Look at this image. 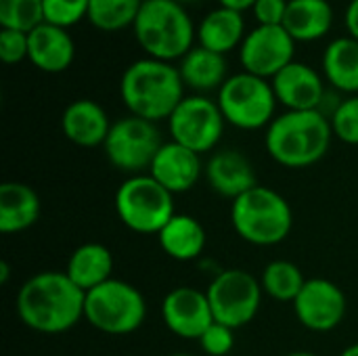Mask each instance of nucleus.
I'll return each mask as SVG.
<instances>
[{"label":"nucleus","mask_w":358,"mask_h":356,"mask_svg":"<svg viewBox=\"0 0 358 356\" xmlns=\"http://www.w3.org/2000/svg\"><path fill=\"white\" fill-rule=\"evenodd\" d=\"M344 23H346L348 36H352V38L358 40V0H350V4L346 6Z\"/></svg>","instance_id":"nucleus-35"},{"label":"nucleus","mask_w":358,"mask_h":356,"mask_svg":"<svg viewBox=\"0 0 358 356\" xmlns=\"http://www.w3.org/2000/svg\"><path fill=\"white\" fill-rule=\"evenodd\" d=\"M289 0H256L252 10L258 25H283Z\"/></svg>","instance_id":"nucleus-34"},{"label":"nucleus","mask_w":358,"mask_h":356,"mask_svg":"<svg viewBox=\"0 0 358 356\" xmlns=\"http://www.w3.org/2000/svg\"><path fill=\"white\" fill-rule=\"evenodd\" d=\"M147 174H151L172 195L187 193L203 174L201 155L174 141H168L159 147Z\"/></svg>","instance_id":"nucleus-16"},{"label":"nucleus","mask_w":358,"mask_h":356,"mask_svg":"<svg viewBox=\"0 0 358 356\" xmlns=\"http://www.w3.org/2000/svg\"><path fill=\"white\" fill-rule=\"evenodd\" d=\"M143 0H90L88 21L101 31H120L132 27Z\"/></svg>","instance_id":"nucleus-28"},{"label":"nucleus","mask_w":358,"mask_h":356,"mask_svg":"<svg viewBox=\"0 0 358 356\" xmlns=\"http://www.w3.org/2000/svg\"><path fill=\"white\" fill-rule=\"evenodd\" d=\"M292 306L302 327L317 334H327L344 321L348 300L338 283L315 277L306 279L302 292Z\"/></svg>","instance_id":"nucleus-13"},{"label":"nucleus","mask_w":358,"mask_h":356,"mask_svg":"<svg viewBox=\"0 0 358 356\" xmlns=\"http://www.w3.org/2000/svg\"><path fill=\"white\" fill-rule=\"evenodd\" d=\"M120 97L130 115L157 124L168 122L187 94L176 65L145 57L130 63L122 73Z\"/></svg>","instance_id":"nucleus-2"},{"label":"nucleus","mask_w":358,"mask_h":356,"mask_svg":"<svg viewBox=\"0 0 358 356\" xmlns=\"http://www.w3.org/2000/svg\"><path fill=\"white\" fill-rule=\"evenodd\" d=\"M245 38V19L241 10L218 6L210 10L197 25V44L214 52L227 55L241 46Z\"/></svg>","instance_id":"nucleus-23"},{"label":"nucleus","mask_w":358,"mask_h":356,"mask_svg":"<svg viewBox=\"0 0 358 356\" xmlns=\"http://www.w3.org/2000/svg\"><path fill=\"white\" fill-rule=\"evenodd\" d=\"M325 80L350 97L358 94V40L352 36L336 38L323 52Z\"/></svg>","instance_id":"nucleus-26"},{"label":"nucleus","mask_w":358,"mask_h":356,"mask_svg":"<svg viewBox=\"0 0 358 356\" xmlns=\"http://www.w3.org/2000/svg\"><path fill=\"white\" fill-rule=\"evenodd\" d=\"M214 321L233 327L235 332L250 325L262 304V285L243 269L220 271L206 290Z\"/></svg>","instance_id":"nucleus-9"},{"label":"nucleus","mask_w":358,"mask_h":356,"mask_svg":"<svg viewBox=\"0 0 358 356\" xmlns=\"http://www.w3.org/2000/svg\"><path fill=\"white\" fill-rule=\"evenodd\" d=\"M63 136L84 149L103 147L111 130L107 111L92 99H78L63 109L61 115Z\"/></svg>","instance_id":"nucleus-19"},{"label":"nucleus","mask_w":358,"mask_h":356,"mask_svg":"<svg viewBox=\"0 0 358 356\" xmlns=\"http://www.w3.org/2000/svg\"><path fill=\"white\" fill-rule=\"evenodd\" d=\"M8 277H10V266H8V262H0V283L2 285H6L8 283Z\"/></svg>","instance_id":"nucleus-37"},{"label":"nucleus","mask_w":358,"mask_h":356,"mask_svg":"<svg viewBox=\"0 0 358 356\" xmlns=\"http://www.w3.org/2000/svg\"><path fill=\"white\" fill-rule=\"evenodd\" d=\"M334 8L329 0H289L283 27L296 42H313L329 34Z\"/></svg>","instance_id":"nucleus-25"},{"label":"nucleus","mask_w":358,"mask_h":356,"mask_svg":"<svg viewBox=\"0 0 358 356\" xmlns=\"http://www.w3.org/2000/svg\"><path fill=\"white\" fill-rule=\"evenodd\" d=\"M162 145L164 141L157 124L136 115H126L111 124L103 151L113 168L134 176L149 172Z\"/></svg>","instance_id":"nucleus-10"},{"label":"nucleus","mask_w":358,"mask_h":356,"mask_svg":"<svg viewBox=\"0 0 358 356\" xmlns=\"http://www.w3.org/2000/svg\"><path fill=\"white\" fill-rule=\"evenodd\" d=\"M218 2H220V6H229V8H235V10L243 13L248 8H252L256 0H218Z\"/></svg>","instance_id":"nucleus-36"},{"label":"nucleus","mask_w":358,"mask_h":356,"mask_svg":"<svg viewBox=\"0 0 358 356\" xmlns=\"http://www.w3.org/2000/svg\"><path fill=\"white\" fill-rule=\"evenodd\" d=\"M340 356H358V344H352V346L344 348V350H342V355H340Z\"/></svg>","instance_id":"nucleus-38"},{"label":"nucleus","mask_w":358,"mask_h":356,"mask_svg":"<svg viewBox=\"0 0 358 356\" xmlns=\"http://www.w3.org/2000/svg\"><path fill=\"white\" fill-rule=\"evenodd\" d=\"M88 4L90 0H42L44 21L67 29L88 17Z\"/></svg>","instance_id":"nucleus-31"},{"label":"nucleus","mask_w":358,"mask_h":356,"mask_svg":"<svg viewBox=\"0 0 358 356\" xmlns=\"http://www.w3.org/2000/svg\"><path fill=\"white\" fill-rule=\"evenodd\" d=\"M231 222L245 243L273 248L289 237L294 212L279 191L256 185L231 204Z\"/></svg>","instance_id":"nucleus-5"},{"label":"nucleus","mask_w":358,"mask_h":356,"mask_svg":"<svg viewBox=\"0 0 358 356\" xmlns=\"http://www.w3.org/2000/svg\"><path fill=\"white\" fill-rule=\"evenodd\" d=\"M306 283V277L302 275V269L289 260H273L264 266L260 285L266 296H271L277 302H292L298 298Z\"/></svg>","instance_id":"nucleus-27"},{"label":"nucleus","mask_w":358,"mask_h":356,"mask_svg":"<svg viewBox=\"0 0 358 356\" xmlns=\"http://www.w3.org/2000/svg\"><path fill=\"white\" fill-rule=\"evenodd\" d=\"M334 136L346 145H358V94H352L336 105L329 115Z\"/></svg>","instance_id":"nucleus-30"},{"label":"nucleus","mask_w":358,"mask_h":356,"mask_svg":"<svg viewBox=\"0 0 358 356\" xmlns=\"http://www.w3.org/2000/svg\"><path fill=\"white\" fill-rule=\"evenodd\" d=\"M203 176L214 193L231 201L258 185L254 164L237 149H220L212 153L203 166Z\"/></svg>","instance_id":"nucleus-17"},{"label":"nucleus","mask_w":358,"mask_h":356,"mask_svg":"<svg viewBox=\"0 0 358 356\" xmlns=\"http://www.w3.org/2000/svg\"><path fill=\"white\" fill-rule=\"evenodd\" d=\"M224 115L216 101L206 94H187L168 118L170 141L195 151L210 153L222 138Z\"/></svg>","instance_id":"nucleus-11"},{"label":"nucleus","mask_w":358,"mask_h":356,"mask_svg":"<svg viewBox=\"0 0 358 356\" xmlns=\"http://www.w3.org/2000/svg\"><path fill=\"white\" fill-rule=\"evenodd\" d=\"M86 294L65 271H42L29 277L17 294V315L25 327L57 336L73 329L84 319Z\"/></svg>","instance_id":"nucleus-1"},{"label":"nucleus","mask_w":358,"mask_h":356,"mask_svg":"<svg viewBox=\"0 0 358 356\" xmlns=\"http://www.w3.org/2000/svg\"><path fill=\"white\" fill-rule=\"evenodd\" d=\"M277 101L287 111H313L321 109L325 101V82L315 67L302 61H292L273 80ZM323 111V109H321Z\"/></svg>","instance_id":"nucleus-15"},{"label":"nucleus","mask_w":358,"mask_h":356,"mask_svg":"<svg viewBox=\"0 0 358 356\" xmlns=\"http://www.w3.org/2000/svg\"><path fill=\"white\" fill-rule=\"evenodd\" d=\"M285 356H317L315 353H308V350H296V353H289Z\"/></svg>","instance_id":"nucleus-39"},{"label":"nucleus","mask_w":358,"mask_h":356,"mask_svg":"<svg viewBox=\"0 0 358 356\" xmlns=\"http://www.w3.org/2000/svg\"><path fill=\"white\" fill-rule=\"evenodd\" d=\"M44 21L42 0H0V25L6 29L31 31Z\"/></svg>","instance_id":"nucleus-29"},{"label":"nucleus","mask_w":358,"mask_h":356,"mask_svg":"<svg viewBox=\"0 0 358 356\" xmlns=\"http://www.w3.org/2000/svg\"><path fill=\"white\" fill-rule=\"evenodd\" d=\"M206 229L189 214H174L172 220L157 233V243L162 252L178 262L195 260L206 250Z\"/></svg>","instance_id":"nucleus-24"},{"label":"nucleus","mask_w":358,"mask_h":356,"mask_svg":"<svg viewBox=\"0 0 358 356\" xmlns=\"http://www.w3.org/2000/svg\"><path fill=\"white\" fill-rule=\"evenodd\" d=\"M115 212L132 233L157 235L176 214L174 195L151 174H134L117 187Z\"/></svg>","instance_id":"nucleus-7"},{"label":"nucleus","mask_w":358,"mask_h":356,"mask_svg":"<svg viewBox=\"0 0 358 356\" xmlns=\"http://www.w3.org/2000/svg\"><path fill=\"white\" fill-rule=\"evenodd\" d=\"M197 342L208 356H227L235 348V329L214 321Z\"/></svg>","instance_id":"nucleus-32"},{"label":"nucleus","mask_w":358,"mask_h":356,"mask_svg":"<svg viewBox=\"0 0 358 356\" xmlns=\"http://www.w3.org/2000/svg\"><path fill=\"white\" fill-rule=\"evenodd\" d=\"M170 356H191V355H182V353H174V355H170Z\"/></svg>","instance_id":"nucleus-41"},{"label":"nucleus","mask_w":358,"mask_h":356,"mask_svg":"<svg viewBox=\"0 0 358 356\" xmlns=\"http://www.w3.org/2000/svg\"><path fill=\"white\" fill-rule=\"evenodd\" d=\"M178 71L185 82V88L195 90L197 94L220 90V86L229 80L227 59L220 52H214L203 46H193L180 61Z\"/></svg>","instance_id":"nucleus-21"},{"label":"nucleus","mask_w":358,"mask_h":356,"mask_svg":"<svg viewBox=\"0 0 358 356\" xmlns=\"http://www.w3.org/2000/svg\"><path fill=\"white\" fill-rule=\"evenodd\" d=\"M216 103L227 124L239 130H260L268 128L275 120L279 101L271 80L239 71L229 76V80L220 86Z\"/></svg>","instance_id":"nucleus-8"},{"label":"nucleus","mask_w":358,"mask_h":356,"mask_svg":"<svg viewBox=\"0 0 358 356\" xmlns=\"http://www.w3.org/2000/svg\"><path fill=\"white\" fill-rule=\"evenodd\" d=\"M296 55V40L283 25H256L245 34L239 46L243 71L264 80H273L287 67Z\"/></svg>","instance_id":"nucleus-12"},{"label":"nucleus","mask_w":358,"mask_h":356,"mask_svg":"<svg viewBox=\"0 0 358 356\" xmlns=\"http://www.w3.org/2000/svg\"><path fill=\"white\" fill-rule=\"evenodd\" d=\"M176 2H180L185 6V4H193V2H199V0H176Z\"/></svg>","instance_id":"nucleus-40"},{"label":"nucleus","mask_w":358,"mask_h":356,"mask_svg":"<svg viewBox=\"0 0 358 356\" xmlns=\"http://www.w3.org/2000/svg\"><path fill=\"white\" fill-rule=\"evenodd\" d=\"M147 319V302L138 287L122 279H109L86 292L84 321L107 336H128Z\"/></svg>","instance_id":"nucleus-6"},{"label":"nucleus","mask_w":358,"mask_h":356,"mask_svg":"<svg viewBox=\"0 0 358 356\" xmlns=\"http://www.w3.org/2000/svg\"><path fill=\"white\" fill-rule=\"evenodd\" d=\"M76 57V44L65 27L42 21L27 31V59L46 73L65 71Z\"/></svg>","instance_id":"nucleus-18"},{"label":"nucleus","mask_w":358,"mask_h":356,"mask_svg":"<svg viewBox=\"0 0 358 356\" xmlns=\"http://www.w3.org/2000/svg\"><path fill=\"white\" fill-rule=\"evenodd\" d=\"M134 38L151 59L180 61L197 40V27L176 0H143L132 25Z\"/></svg>","instance_id":"nucleus-4"},{"label":"nucleus","mask_w":358,"mask_h":356,"mask_svg":"<svg viewBox=\"0 0 358 356\" xmlns=\"http://www.w3.org/2000/svg\"><path fill=\"white\" fill-rule=\"evenodd\" d=\"M40 210V197L29 185L17 180L0 185V233L13 235L27 231L38 222Z\"/></svg>","instance_id":"nucleus-20"},{"label":"nucleus","mask_w":358,"mask_h":356,"mask_svg":"<svg viewBox=\"0 0 358 356\" xmlns=\"http://www.w3.org/2000/svg\"><path fill=\"white\" fill-rule=\"evenodd\" d=\"M331 138V122L321 109L285 111L266 128L264 145L279 166L300 170L321 162L329 151Z\"/></svg>","instance_id":"nucleus-3"},{"label":"nucleus","mask_w":358,"mask_h":356,"mask_svg":"<svg viewBox=\"0 0 358 356\" xmlns=\"http://www.w3.org/2000/svg\"><path fill=\"white\" fill-rule=\"evenodd\" d=\"M0 59L6 65H17L27 59V31L0 29Z\"/></svg>","instance_id":"nucleus-33"},{"label":"nucleus","mask_w":358,"mask_h":356,"mask_svg":"<svg viewBox=\"0 0 358 356\" xmlns=\"http://www.w3.org/2000/svg\"><path fill=\"white\" fill-rule=\"evenodd\" d=\"M113 254L107 245L90 241L78 245L65 266V275L86 294L113 279Z\"/></svg>","instance_id":"nucleus-22"},{"label":"nucleus","mask_w":358,"mask_h":356,"mask_svg":"<svg viewBox=\"0 0 358 356\" xmlns=\"http://www.w3.org/2000/svg\"><path fill=\"white\" fill-rule=\"evenodd\" d=\"M162 321L174 336L199 340L214 323L208 294L191 285L170 290L162 300Z\"/></svg>","instance_id":"nucleus-14"}]
</instances>
